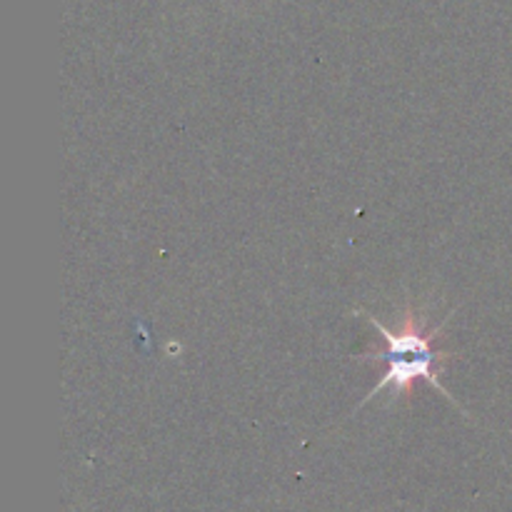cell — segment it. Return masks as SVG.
Here are the masks:
<instances>
[{
  "label": "cell",
  "instance_id": "obj_1",
  "mask_svg": "<svg viewBox=\"0 0 512 512\" xmlns=\"http://www.w3.org/2000/svg\"><path fill=\"white\" fill-rule=\"evenodd\" d=\"M363 315L368 318V323L378 330L380 338L385 340V353H383L385 375L378 380V385L370 390L368 398H365L360 405L370 403V400L385 388H393L395 398L410 400L415 393V385H418L420 380H425V383L438 388L450 403L460 408L458 400L443 388V383H440L438 378V368H443V363L450 358V353L435 348V340L440 338V333H443L448 320L435 325V328L428 333V330H425V315L418 313L413 305H408V308L403 310V318H400V325L395 330H390L388 325L380 323L375 315H368V313Z\"/></svg>",
  "mask_w": 512,
  "mask_h": 512
}]
</instances>
